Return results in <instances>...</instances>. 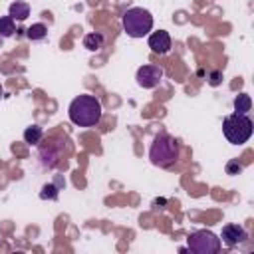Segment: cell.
Listing matches in <instances>:
<instances>
[{
	"label": "cell",
	"mask_w": 254,
	"mask_h": 254,
	"mask_svg": "<svg viewBox=\"0 0 254 254\" xmlns=\"http://www.w3.org/2000/svg\"><path fill=\"white\" fill-rule=\"evenodd\" d=\"M101 103L97 97L93 95H77L69 107H67V115L71 119V123L79 125V127H93L99 123L101 119Z\"/></svg>",
	"instance_id": "cell-1"
},
{
	"label": "cell",
	"mask_w": 254,
	"mask_h": 254,
	"mask_svg": "<svg viewBox=\"0 0 254 254\" xmlns=\"http://www.w3.org/2000/svg\"><path fill=\"white\" fill-rule=\"evenodd\" d=\"M42 133H44L42 127H38V125H30V127H26V131H24V141L30 143V145H36V143H40Z\"/></svg>",
	"instance_id": "cell-13"
},
{
	"label": "cell",
	"mask_w": 254,
	"mask_h": 254,
	"mask_svg": "<svg viewBox=\"0 0 254 254\" xmlns=\"http://www.w3.org/2000/svg\"><path fill=\"white\" fill-rule=\"evenodd\" d=\"M46 34H48V28H46L44 24H32V26L28 28V32H26V36H28L32 42L44 40V38H46Z\"/></svg>",
	"instance_id": "cell-14"
},
{
	"label": "cell",
	"mask_w": 254,
	"mask_h": 254,
	"mask_svg": "<svg viewBox=\"0 0 254 254\" xmlns=\"http://www.w3.org/2000/svg\"><path fill=\"white\" fill-rule=\"evenodd\" d=\"M60 187H62V181H58L56 185L54 183L44 185L42 190H40V198H44V200H56L58 194H60Z\"/></svg>",
	"instance_id": "cell-11"
},
{
	"label": "cell",
	"mask_w": 254,
	"mask_h": 254,
	"mask_svg": "<svg viewBox=\"0 0 254 254\" xmlns=\"http://www.w3.org/2000/svg\"><path fill=\"white\" fill-rule=\"evenodd\" d=\"M8 16H10L12 20L24 22V20L30 16V6H28V2H24V0H16V2H12L10 8H8Z\"/></svg>",
	"instance_id": "cell-9"
},
{
	"label": "cell",
	"mask_w": 254,
	"mask_h": 254,
	"mask_svg": "<svg viewBox=\"0 0 254 254\" xmlns=\"http://www.w3.org/2000/svg\"><path fill=\"white\" fill-rule=\"evenodd\" d=\"M149 159L155 167L167 169L171 165H175L179 161V143L175 137H171L169 133H157L151 149H149Z\"/></svg>",
	"instance_id": "cell-2"
},
{
	"label": "cell",
	"mask_w": 254,
	"mask_h": 254,
	"mask_svg": "<svg viewBox=\"0 0 254 254\" xmlns=\"http://www.w3.org/2000/svg\"><path fill=\"white\" fill-rule=\"evenodd\" d=\"M2 93H4V89H2V85H0V97H2Z\"/></svg>",
	"instance_id": "cell-18"
},
{
	"label": "cell",
	"mask_w": 254,
	"mask_h": 254,
	"mask_svg": "<svg viewBox=\"0 0 254 254\" xmlns=\"http://www.w3.org/2000/svg\"><path fill=\"white\" fill-rule=\"evenodd\" d=\"M123 30L131 38H143L153 30V16L149 10L135 6L123 14Z\"/></svg>",
	"instance_id": "cell-4"
},
{
	"label": "cell",
	"mask_w": 254,
	"mask_h": 254,
	"mask_svg": "<svg viewBox=\"0 0 254 254\" xmlns=\"http://www.w3.org/2000/svg\"><path fill=\"white\" fill-rule=\"evenodd\" d=\"M147 42H149V48H151L155 54H167V52L171 50V36H169V32H165V30L153 32Z\"/></svg>",
	"instance_id": "cell-8"
},
{
	"label": "cell",
	"mask_w": 254,
	"mask_h": 254,
	"mask_svg": "<svg viewBox=\"0 0 254 254\" xmlns=\"http://www.w3.org/2000/svg\"><path fill=\"white\" fill-rule=\"evenodd\" d=\"M252 119L246 113H232L226 115L222 121V133L232 145H244L252 137Z\"/></svg>",
	"instance_id": "cell-3"
},
{
	"label": "cell",
	"mask_w": 254,
	"mask_h": 254,
	"mask_svg": "<svg viewBox=\"0 0 254 254\" xmlns=\"http://www.w3.org/2000/svg\"><path fill=\"white\" fill-rule=\"evenodd\" d=\"M222 242L226 244V246H238L240 242H244L246 238H248V234H246V230L240 226V224H226L224 228H222Z\"/></svg>",
	"instance_id": "cell-7"
},
{
	"label": "cell",
	"mask_w": 254,
	"mask_h": 254,
	"mask_svg": "<svg viewBox=\"0 0 254 254\" xmlns=\"http://www.w3.org/2000/svg\"><path fill=\"white\" fill-rule=\"evenodd\" d=\"M14 32H16L14 20H12L10 16H2V18H0V36L8 38V36H12Z\"/></svg>",
	"instance_id": "cell-15"
},
{
	"label": "cell",
	"mask_w": 254,
	"mask_h": 254,
	"mask_svg": "<svg viewBox=\"0 0 254 254\" xmlns=\"http://www.w3.org/2000/svg\"><path fill=\"white\" fill-rule=\"evenodd\" d=\"M220 79H222V71H212V73L208 75V83H210V85H218Z\"/></svg>",
	"instance_id": "cell-17"
},
{
	"label": "cell",
	"mask_w": 254,
	"mask_h": 254,
	"mask_svg": "<svg viewBox=\"0 0 254 254\" xmlns=\"http://www.w3.org/2000/svg\"><path fill=\"white\" fill-rule=\"evenodd\" d=\"M252 107V99L248 93H240L234 99V113H248Z\"/></svg>",
	"instance_id": "cell-12"
},
{
	"label": "cell",
	"mask_w": 254,
	"mask_h": 254,
	"mask_svg": "<svg viewBox=\"0 0 254 254\" xmlns=\"http://www.w3.org/2000/svg\"><path fill=\"white\" fill-rule=\"evenodd\" d=\"M137 83L145 89H151V87H157L159 81L163 79V69L159 65H153V64H145L137 69V75H135Z\"/></svg>",
	"instance_id": "cell-6"
},
{
	"label": "cell",
	"mask_w": 254,
	"mask_h": 254,
	"mask_svg": "<svg viewBox=\"0 0 254 254\" xmlns=\"http://www.w3.org/2000/svg\"><path fill=\"white\" fill-rule=\"evenodd\" d=\"M187 246L194 254H216L220 250V238L210 230H194L189 234Z\"/></svg>",
	"instance_id": "cell-5"
},
{
	"label": "cell",
	"mask_w": 254,
	"mask_h": 254,
	"mask_svg": "<svg viewBox=\"0 0 254 254\" xmlns=\"http://www.w3.org/2000/svg\"><path fill=\"white\" fill-rule=\"evenodd\" d=\"M101 46H103V34H99V32L85 34V38H83V48H85V50L97 52Z\"/></svg>",
	"instance_id": "cell-10"
},
{
	"label": "cell",
	"mask_w": 254,
	"mask_h": 254,
	"mask_svg": "<svg viewBox=\"0 0 254 254\" xmlns=\"http://www.w3.org/2000/svg\"><path fill=\"white\" fill-rule=\"evenodd\" d=\"M226 173H228V175H232V177L242 173V165L238 163V159H230V161L226 163Z\"/></svg>",
	"instance_id": "cell-16"
}]
</instances>
